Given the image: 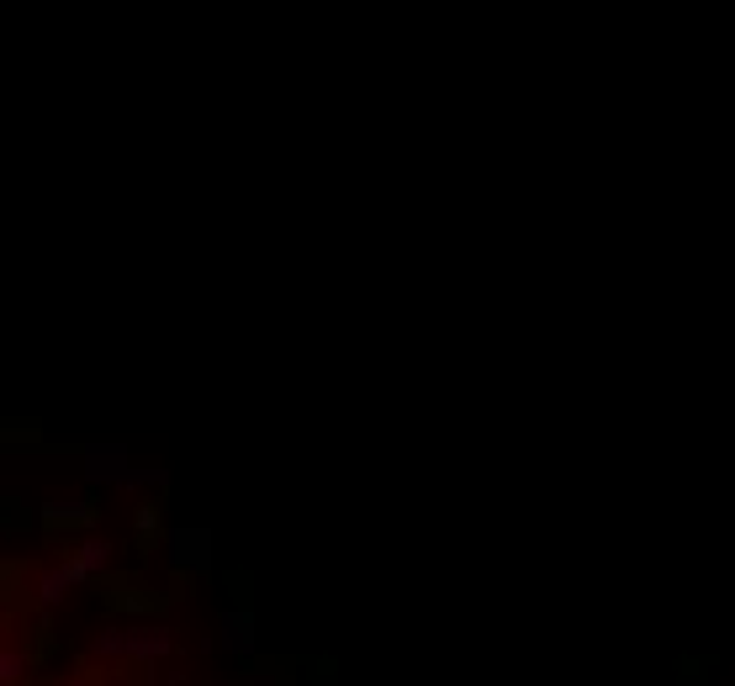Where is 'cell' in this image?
<instances>
[{"label":"cell","mask_w":735,"mask_h":686,"mask_svg":"<svg viewBox=\"0 0 735 686\" xmlns=\"http://www.w3.org/2000/svg\"><path fill=\"white\" fill-rule=\"evenodd\" d=\"M170 650L175 640L165 629H133V634H101L96 640V655H106V661H159Z\"/></svg>","instance_id":"obj_1"},{"label":"cell","mask_w":735,"mask_h":686,"mask_svg":"<svg viewBox=\"0 0 735 686\" xmlns=\"http://www.w3.org/2000/svg\"><path fill=\"white\" fill-rule=\"evenodd\" d=\"M27 676V655L17 650H0V686H17Z\"/></svg>","instance_id":"obj_8"},{"label":"cell","mask_w":735,"mask_h":686,"mask_svg":"<svg viewBox=\"0 0 735 686\" xmlns=\"http://www.w3.org/2000/svg\"><path fill=\"white\" fill-rule=\"evenodd\" d=\"M222 644H228L233 655H249V650H254V618H249L244 608H228V613H222Z\"/></svg>","instance_id":"obj_4"},{"label":"cell","mask_w":735,"mask_h":686,"mask_svg":"<svg viewBox=\"0 0 735 686\" xmlns=\"http://www.w3.org/2000/svg\"><path fill=\"white\" fill-rule=\"evenodd\" d=\"M170 560H175V570L207 576V570H212V534H207V528H175L170 534Z\"/></svg>","instance_id":"obj_2"},{"label":"cell","mask_w":735,"mask_h":686,"mask_svg":"<svg viewBox=\"0 0 735 686\" xmlns=\"http://www.w3.org/2000/svg\"><path fill=\"white\" fill-rule=\"evenodd\" d=\"M85 471H91V481H138V475L123 471V450H85Z\"/></svg>","instance_id":"obj_6"},{"label":"cell","mask_w":735,"mask_h":686,"mask_svg":"<svg viewBox=\"0 0 735 686\" xmlns=\"http://www.w3.org/2000/svg\"><path fill=\"white\" fill-rule=\"evenodd\" d=\"M91 518H96V502H49L43 507L49 528H74V523H91Z\"/></svg>","instance_id":"obj_5"},{"label":"cell","mask_w":735,"mask_h":686,"mask_svg":"<svg viewBox=\"0 0 735 686\" xmlns=\"http://www.w3.org/2000/svg\"><path fill=\"white\" fill-rule=\"evenodd\" d=\"M80 581H85V576H80V566H74V560H64V566H49L43 576H38V602H43V608H53V602H64V597H70Z\"/></svg>","instance_id":"obj_3"},{"label":"cell","mask_w":735,"mask_h":686,"mask_svg":"<svg viewBox=\"0 0 735 686\" xmlns=\"http://www.w3.org/2000/svg\"><path fill=\"white\" fill-rule=\"evenodd\" d=\"M70 560L80 566V576H101L106 560H112V545H106V539H80V549H74Z\"/></svg>","instance_id":"obj_7"},{"label":"cell","mask_w":735,"mask_h":686,"mask_svg":"<svg viewBox=\"0 0 735 686\" xmlns=\"http://www.w3.org/2000/svg\"><path fill=\"white\" fill-rule=\"evenodd\" d=\"M165 686H197V682H191V676H170V682H165Z\"/></svg>","instance_id":"obj_9"}]
</instances>
